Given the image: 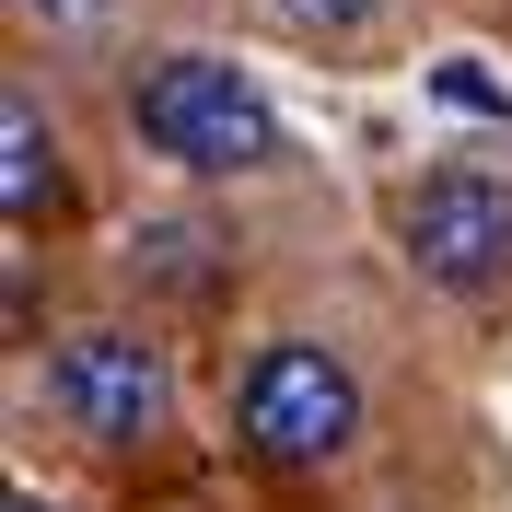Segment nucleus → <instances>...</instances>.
<instances>
[{
  "mask_svg": "<svg viewBox=\"0 0 512 512\" xmlns=\"http://www.w3.org/2000/svg\"><path fill=\"white\" fill-rule=\"evenodd\" d=\"M128 128H140L163 163H187V175H256V163H280L268 94H256L233 59H210V47H163V59L128 82Z\"/></svg>",
  "mask_w": 512,
  "mask_h": 512,
  "instance_id": "obj_1",
  "label": "nucleus"
},
{
  "mask_svg": "<svg viewBox=\"0 0 512 512\" xmlns=\"http://www.w3.org/2000/svg\"><path fill=\"white\" fill-rule=\"evenodd\" d=\"M233 443L280 478H315L361 443V373L315 338H268V350L233 373Z\"/></svg>",
  "mask_w": 512,
  "mask_h": 512,
  "instance_id": "obj_2",
  "label": "nucleus"
},
{
  "mask_svg": "<svg viewBox=\"0 0 512 512\" xmlns=\"http://www.w3.org/2000/svg\"><path fill=\"white\" fill-rule=\"evenodd\" d=\"M47 408L82 431V443H152L175 419V373H163V338L128 315H82L59 326L47 350Z\"/></svg>",
  "mask_w": 512,
  "mask_h": 512,
  "instance_id": "obj_3",
  "label": "nucleus"
},
{
  "mask_svg": "<svg viewBox=\"0 0 512 512\" xmlns=\"http://www.w3.org/2000/svg\"><path fill=\"white\" fill-rule=\"evenodd\" d=\"M396 245H408V268H419L431 291L478 303V291L512 280V187L478 175V163H443V175H419V187H408Z\"/></svg>",
  "mask_w": 512,
  "mask_h": 512,
  "instance_id": "obj_4",
  "label": "nucleus"
},
{
  "mask_svg": "<svg viewBox=\"0 0 512 512\" xmlns=\"http://www.w3.org/2000/svg\"><path fill=\"white\" fill-rule=\"evenodd\" d=\"M0 210H12V233L59 210V128L35 117V94H0Z\"/></svg>",
  "mask_w": 512,
  "mask_h": 512,
  "instance_id": "obj_5",
  "label": "nucleus"
},
{
  "mask_svg": "<svg viewBox=\"0 0 512 512\" xmlns=\"http://www.w3.org/2000/svg\"><path fill=\"white\" fill-rule=\"evenodd\" d=\"M431 94H443V105H466V117H512V94L489 82V70H466V59H443V70H431Z\"/></svg>",
  "mask_w": 512,
  "mask_h": 512,
  "instance_id": "obj_6",
  "label": "nucleus"
},
{
  "mask_svg": "<svg viewBox=\"0 0 512 512\" xmlns=\"http://www.w3.org/2000/svg\"><path fill=\"white\" fill-rule=\"evenodd\" d=\"M280 12H291L303 35H373V12H384V0H280Z\"/></svg>",
  "mask_w": 512,
  "mask_h": 512,
  "instance_id": "obj_7",
  "label": "nucleus"
},
{
  "mask_svg": "<svg viewBox=\"0 0 512 512\" xmlns=\"http://www.w3.org/2000/svg\"><path fill=\"white\" fill-rule=\"evenodd\" d=\"M24 12H94V0H24Z\"/></svg>",
  "mask_w": 512,
  "mask_h": 512,
  "instance_id": "obj_8",
  "label": "nucleus"
},
{
  "mask_svg": "<svg viewBox=\"0 0 512 512\" xmlns=\"http://www.w3.org/2000/svg\"><path fill=\"white\" fill-rule=\"evenodd\" d=\"M12 512H59V501H35V489H24V501H12Z\"/></svg>",
  "mask_w": 512,
  "mask_h": 512,
  "instance_id": "obj_9",
  "label": "nucleus"
}]
</instances>
